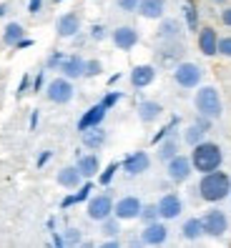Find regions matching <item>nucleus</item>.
I'll list each match as a JSON object with an SVG mask.
<instances>
[{"instance_id": "f257e3e1", "label": "nucleus", "mask_w": 231, "mask_h": 248, "mask_svg": "<svg viewBox=\"0 0 231 248\" xmlns=\"http://www.w3.org/2000/svg\"><path fill=\"white\" fill-rule=\"evenodd\" d=\"M198 196L206 203H219L231 196V176L224 170H211V173H201L198 181Z\"/></svg>"}, {"instance_id": "f03ea898", "label": "nucleus", "mask_w": 231, "mask_h": 248, "mask_svg": "<svg viewBox=\"0 0 231 248\" xmlns=\"http://www.w3.org/2000/svg\"><path fill=\"white\" fill-rule=\"evenodd\" d=\"M221 160H224V153H221L219 143L201 140V143L194 145V151H191V166L198 173H211L216 168H221Z\"/></svg>"}, {"instance_id": "7ed1b4c3", "label": "nucleus", "mask_w": 231, "mask_h": 248, "mask_svg": "<svg viewBox=\"0 0 231 248\" xmlns=\"http://www.w3.org/2000/svg\"><path fill=\"white\" fill-rule=\"evenodd\" d=\"M194 103H196L198 115H206V118H211V121L221 118V113H224L221 95H219V91H216L214 85H204V88H198Z\"/></svg>"}, {"instance_id": "20e7f679", "label": "nucleus", "mask_w": 231, "mask_h": 248, "mask_svg": "<svg viewBox=\"0 0 231 248\" xmlns=\"http://www.w3.org/2000/svg\"><path fill=\"white\" fill-rule=\"evenodd\" d=\"M46 95H48L50 103L66 106V103H70V100H73L76 91H73V83H70V78H66V76H63V78H55V80H50V83H48Z\"/></svg>"}, {"instance_id": "39448f33", "label": "nucleus", "mask_w": 231, "mask_h": 248, "mask_svg": "<svg viewBox=\"0 0 231 248\" xmlns=\"http://www.w3.org/2000/svg\"><path fill=\"white\" fill-rule=\"evenodd\" d=\"M201 226H204V233H206V236H211V238H221L224 233H226V228H229V218H226L224 211L211 208L204 218H201Z\"/></svg>"}, {"instance_id": "423d86ee", "label": "nucleus", "mask_w": 231, "mask_h": 248, "mask_svg": "<svg viewBox=\"0 0 231 248\" xmlns=\"http://www.w3.org/2000/svg\"><path fill=\"white\" fill-rule=\"evenodd\" d=\"M173 80L181 88H196L201 83V68L196 63H179L173 68Z\"/></svg>"}, {"instance_id": "0eeeda50", "label": "nucleus", "mask_w": 231, "mask_h": 248, "mask_svg": "<svg viewBox=\"0 0 231 248\" xmlns=\"http://www.w3.org/2000/svg\"><path fill=\"white\" fill-rule=\"evenodd\" d=\"M194 173V166H191V158H186V155H173L168 160V178L173 183H183V181H189V176Z\"/></svg>"}, {"instance_id": "6e6552de", "label": "nucleus", "mask_w": 231, "mask_h": 248, "mask_svg": "<svg viewBox=\"0 0 231 248\" xmlns=\"http://www.w3.org/2000/svg\"><path fill=\"white\" fill-rule=\"evenodd\" d=\"M141 208L143 206L136 196H126L118 203H113V216L118 218V221H133V218L141 216Z\"/></svg>"}, {"instance_id": "1a4fd4ad", "label": "nucleus", "mask_w": 231, "mask_h": 248, "mask_svg": "<svg viewBox=\"0 0 231 248\" xmlns=\"http://www.w3.org/2000/svg\"><path fill=\"white\" fill-rule=\"evenodd\" d=\"M156 208H158V218H164V221H173V218L181 216L183 201L176 193H166V196H161V201L156 203Z\"/></svg>"}, {"instance_id": "9d476101", "label": "nucleus", "mask_w": 231, "mask_h": 248, "mask_svg": "<svg viewBox=\"0 0 231 248\" xmlns=\"http://www.w3.org/2000/svg\"><path fill=\"white\" fill-rule=\"evenodd\" d=\"M85 213H88L91 221H106V218H111V213H113V201H111V196L103 193V196L91 198Z\"/></svg>"}, {"instance_id": "9b49d317", "label": "nucleus", "mask_w": 231, "mask_h": 248, "mask_svg": "<svg viewBox=\"0 0 231 248\" xmlns=\"http://www.w3.org/2000/svg\"><path fill=\"white\" fill-rule=\"evenodd\" d=\"M151 166V158L146 151H133V153H128L123 158V170L128 173V176H138V173H146Z\"/></svg>"}, {"instance_id": "f8f14e48", "label": "nucleus", "mask_w": 231, "mask_h": 248, "mask_svg": "<svg viewBox=\"0 0 231 248\" xmlns=\"http://www.w3.org/2000/svg\"><path fill=\"white\" fill-rule=\"evenodd\" d=\"M138 43V31L131 25H121L113 31V46L118 50H131L133 46Z\"/></svg>"}, {"instance_id": "ddd939ff", "label": "nucleus", "mask_w": 231, "mask_h": 248, "mask_svg": "<svg viewBox=\"0 0 231 248\" xmlns=\"http://www.w3.org/2000/svg\"><path fill=\"white\" fill-rule=\"evenodd\" d=\"M166 238H168V228L164 223H158V221L146 223V228H143V233H141V241L148 243V246H161Z\"/></svg>"}, {"instance_id": "4468645a", "label": "nucleus", "mask_w": 231, "mask_h": 248, "mask_svg": "<svg viewBox=\"0 0 231 248\" xmlns=\"http://www.w3.org/2000/svg\"><path fill=\"white\" fill-rule=\"evenodd\" d=\"M55 31L61 38H73L81 31V18L76 13H63V16L55 20Z\"/></svg>"}, {"instance_id": "2eb2a0df", "label": "nucleus", "mask_w": 231, "mask_h": 248, "mask_svg": "<svg viewBox=\"0 0 231 248\" xmlns=\"http://www.w3.org/2000/svg\"><path fill=\"white\" fill-rule=\"evenodd\" d=\"M106 113H108V108H106L103 103L91 106L88 110H85V113L81 115V121H78V130H88V128H93V125H100V123H103V118H106Z\"/></svg>"}, {"instance_id": "dca6fc26", "label": "nucleus", "mask_w": 231, "mask_h": 248, "mask_svg": "<svg viewBox=\"0 0 231 248\" xmlns=\"http://www.w3.org/2000/svg\"><path fill=\"white\" fill-rule=\"evenodd\" d=\"M198 50L204 53V55H216L219 53V35H216V31L214 28H201L198 31Z\"/></svg>"}, {"instance_id": "f3484780", "label": "nucleus", "mask_w": 231, "mask_h": 248, "mask_svg": "<svg viewBox=\"0 0 231 248\" xmlns=\"http://www.w3.org/2000/svg\"><path fill=\"white\" fill-rule=\"evenodd\" d=\"M156 80V68L153 65H136L131 70V85L133 88H148V85Z\"/></svg>"}, {"instance_id": "a211bd4d", "label": "nucleus", "mask_w": 231, "mask_h": 248, "mask_svg": "<svg viewBox=\"0 0 231 248\" xmlns=\"http://www.w3.org/2000/svg\"><path fill=\"white\" fill-rule=\"evenodd\" d=\"M141 18L146 20H158L164 18V10H166V0H138V8Z\"/></svg>"}, {"instance_id": "6ab92c4d", "label": "nucleus", "mask_w": 231, "mask_h": 248, "mask_svg": "<svg viewBox=\"0 0 231 248\" xmlns=\"http://www.w3.org/2000/svg\"><path fill=\"white\" fill-rule=\"evenodd\" d=\"M83 70H85V61L78 58V55H70V58H63V61H61V73L66 78H70V80L81 78Z\"/></svg>"}, {"instance_id": "aec40b11", "label": "nucleus", "mask_w": 231, "mask_h": 248, "mask_svg": "<svg viewBox=\"0 0 231 248\" xmlns=\"http://www.w3.org/2000/svg\"><path fill=\"white\" fill-rule=\"evenodd\" d=\"M81 140H83L85 148L96 151V148H100V145L106 143V130L100 128V125H93L88 130H81Z\"/></svg>"}, {"instance_id": "412c9836", "label": "nucleus", "mask_w": 231, "mask_h": 248, "mask_svg": "<svg viewBox=\"0 0 231 248\" xmlns=\"http://www.w3.org/2000/svg\"><path fill=\"white\" fill-rule=\"evenodd\" d=\"M161 113H164V106L156 103V100H141L138 103V118L143 123H153L156 118H161Z\"/></svg>"}, {"instance_id": "4be33fe9", "label": "nucleus", "mask_w": 231, "mask_h": 248, "mask_svg": "<svg viewBox=\"0 0 231 248\" xmlns=\"http://www.w3.org/2000/svg\"><path fill=\"white\" fill-rule=\"evenodd\" d=\"M81 170L76 166H66L58 170V186H63V188H78L81 186Z\"/></svg>"}, {"instance_id": "5701e85b", "label": "nucleus", "mask_w": 231, "mask_h": 248, "mask_svg": "<svg viewBox=\"0 0 231 248\" xmlns=\"http://www.w3.org/2000/svg\"><path fill=\"white\" fill-rule=\"evenodd\" d=\"M76 168L81 170V176L83 178H93L96 173H98V158L91 153V155H78V163Z\"/></svg>"}, {"instance_id": "b1692460", "label": "nucleus", "mask_w": 231, "mask_h": 248, "mask_svg": "<svg viewBox=\"0 0 231 248\" xmlns=\"http://www.w3.org/2000/svg\"><path fill=\"white\" fill-rule=\"evenodd\" d=\"M181 233H183V238L196 241V238L201 236V233H204V226H201V218H189V221L183 223Z\"/></svg>"}, {"instance_id": "393cba45", "label": "nucleus", "mask_w": 231, "mask_h": 248, "mask_svg": "<svg viewBox=\"0 0 231 248\" xmlns=\"http://www.w3.org/2000/svg\"><path fill=\"white\" fill-rule=\"evenodd\" d=\"M23 25L20 23H8L5 25V33H3V43H5V46H16V43L23 38Z\"/></svg>"}, {"instance_id": "a878e982", "label": "nucleus", "mask_w": 231, "mask_h": 248, "mask_svg": "<svg viewBox=\"0 0 231 248\" xmlns=\"http://www.w3.org/2000/svg\"><path fill=\"white\" fill-rule=\"evenodd\" d=\"M91 191H93V183H83V186H81V191H78L76 196H68V198H63L61 208H68V206H73V203H83V201H88Z\"/></svg>"}, {"instance_id": "bb28decb", "label": "nucleus", "mask_w": 231, "mask_h": 248, "mask_svg": "<svg viewBox=\"0 0 231 248\" xmlns=\"http://www.w3.org/2000/svg\"><path fill=\"white\" fill-rule=\"evenodd\" d=\"M179 20H164L161 28H158V38H164V40H173L179 35Z\"/></svg>"}, {"instance_id": "cd10ccee", "label": "nucleus", "mask_w": 231, "mask_h": 248, "mask_svg": "<svg viewBox=\"0 0 231 248\" xmlns=\"http://www.w3.org/2000/svg\"><path fill=\"white\" fill-rule=\"evenodd\" d=\"M183 18H186L189 31H196L198 28V13H196V5L191 3V0H186V5H183Z\"/></svg>"}, {"instance_id": "c85d7f7f", "label": "nucleus", "mask_w": 231, "mask_h": 248, "mask_svg": "<svg viewBox=\"0 0 231 248\" xmlns=\"http://www.w3.org/2000/svg\"><path fill=\"white\" fill-rule=\"evenodd\" d=\"M204 133H206V130L196 123V125H191L189 130H186V136H183V138H186V143H189V145H196V143L204 140Z\"/></svg>"}, {"instance_id": "c756f323", "label": "nucleus", "mask_w": 231, "mask_h": 248, "mask_svg": "<svg viewBox=\"0 0 231 248\" xmlns=\"http://www.w3.org/2000/svg\"><path fill=\"white\" fill-rule=\"evenodd\" d=\"M176 151H179L176 140H173V138H168L166 143H161V151H158V158H161V160H171L173 155H176Z\"/></svg>"}, {"instance_id": "7c9ffc66", "label": "nucleus", "mask_w": 231, "mask_h": 248, "mask_svg": "<svg viewBox=\"0 0 231 248\" xmlns=\"http://www.w3.org/2000/svg\"><path fill=\"white\" fill-rule=\"evenodd\" d=\"M100 70H103V65H100L98 61H85V70H83V76L93 78V76H98Z\"/></svg>"}, {"instance_id": "2f4dec72", "label": "nucleus", "mask_w": 231, "mask_h": 248, "mask_svg": "<svg viewBox=\"0 0 231 248\" xmlns=\"http://www.w3.org/2000/svg\"><path fill=\"white\" fill-rule=\"evenodd\" d=\"M116 170H118V163H111L103 173H100V186H108L113 181V176H116Z\"/></svg>"}, {"instance_id": "473e14b6", "label": "nucleus", "mask_w": 231, "mask_h": 248, "mask_svg": "<svg viewBox=\"0 0 231 248\" xmlns=\"http://www.w3.org/2000/svg\"><path fill=\"white\" fill-rule=\"evenodd\" d=\"M141 218H143L146 223L156 221V218H158V208H156V206H143V208H141Z\"/></svg>"}, {"instance_id": "72a5a7b5", "label": "nucleus", "mask_w": 231, "mask_h": 248, "mask_svg": "<svg viewBox=\"0 0 231 248\" xmlns=\"http://www.w3.org/2000/svg\"><path fill=\"white\" fill-rule=\"evenodd\" d=\"M116 3H118V8L123 13H133L138 8V0H116Z\"/></svg>"}, {"instance_id": "f704fd0d", "label": "nucleus", "mask_w": 231, "mask_h": 248, "mask_svg": "<svg viewBox=\"0 0 231 248\" xmlns=\"http://www.w3.org/2000/svg\"><path fill=\"white\" fill-rule=\"evenodd\" d=\"M219 53L231 58V38H219Z\"/></svg>"}, {"instance_id": "c9c22d12", "label": "nucleus", "mask_w": 231, "mask_h": 248, "mask_svg": "<svg viewBox=\"0 0 231 248\" xmlns=\"http://www.w3.org/2000/svg\"><path fill=\"white\" fill-rule=\"evenodd\" d=\"M118 100H121V93H108V95H106L103 100H100V103H103V106H106V108L111 110V108H113L116 103H118Z\"/></svg>"}, {"instance_id": "e433bc0d", "label": "nucleus", "mask_w": 231, "mask_h": 248, "mask_svg": "<svg viewBox=\"0 0 231 248\" xmlns=\"http://www.w3.org/2000/svg\"><path fill=\"white\" fill-rule=\"evenodd\" d=\"M103 223H106V226H103V231L108 233V236H116V233H118V223H116V221H108V218H106Z\"/></svg>"}, {"instance_id": "4c0bfd02", "label": "nucleus", "mask_w": 231, "mask_h": 248, "mask_svg": "<svg viewBox=\"0 0 231 248\" xmlns=\"http://www.w3.org/2000/svg\"><path fill=\"white\" fill-rule=\"evenodd\" d=\"M81 241V233L76 231V228H68V233H66V243H78Z\"/></svg>"}, {"instance_id": "58836bf2", "label": "nucleus", "mask_w": 231, "mask_h": 248, "mask_svg": "<svg viewBox=\"0 0 231 248\" xmlns=\"http://www.w3.org/2000/svg\"><path fill=\"white\" fill-rule=\"evenodd\" d=\"M91 35H93V40H103V38H106V28H103V25H93Z\"/></svg>"}, {"instance_id": "ea45409f", "label": "nucleus", "mask_w": 231, "mask_h": 248, "mask_svg": "<svg viewBox=\"0 0 231 248\" xmlns=\"http://www.w3.org/2000/svg\"><path fill=\"white\" fill-rule=\"evenodd\" d=\"M40 8H43V0H31V3H28V13H40Z\"/></svg>"}, {"instance_id": "a19ab883", "label": "nucleus", "mask_w": 231, "mask_h": 248, "mask_svg": "<svg viewBox=\"0 0 231 248\" xmlns=\"http://www.w3.org/2000/svg\"><path fill=\"white\" fill-rule=\"evenodd\" d=\"M66 55H61V53H55V55H50V61H48V68H55V65H61V61H63Z\"/></svg>"}, {"instance_id": "79ce46f5", "label": "nucleus", "mask_w": 231, "mask_h": 248, "mask_svg": "<svg viewBox=\"0 0 231 248\" xmlns=\"http://www.w3.org/2000/svg\"><path fill=\"white\" fill-rule=\"evenodd\" d=\"M221 23H224V25H229V28H231V5H229V8H226V10H221Z\"/></svg>"}, {"instance_id": "37998d69", "label": "nucleus", "mask_w": 231, "mask_h": 248, "mask_svg": "<svg viewBox=\"0 0 231 248\" xmlns=\"http://www.w3.org/2000/svg\"><path fill=\"white\" fill-rule=\"evenodd\" d=\"M28 85H31V78L25 76V78L20 80V88H18V98H20V95H25V91H28Z\"/></svg>"}, {"instance_id": "c03bdc74", "label": "nucleus", "mask_w": 231, "mask_h": 248, "mask_svg": "<svg viewBox=\"0 0 231 248\" xmlns=\"http://www.w3.org/2000/svg\"><path fill=\"white\" fill-rule=\"evenodd\" d=\"M50 155H53V153H50V151H46V153H43V155L38 158V166H46L48 160H50Z\"/></svg>"}, {"instance_id": "a18cd8bd", "label": "nucleus", "mask_w": 231, "mask_h": 248, "mask_svg": "<svg viewBox=\"0 0 231 248\" xmlns=\"http://www.w3.org/2000/svg\"><path fill=\"white\" fill-rule=\"evenodd\" d=\"M31 46H33V40H25V38H20L16 43V48H31Z\"/></svg>"}, {"instance_id": "49530a36", "label": "nucleus", "mask_w": 231, "mask_h": 248, "mask_svg": "<svg viewBox=\"0 0 231 248\" xmlns=\"http://www.w3.org/2000/svg\"><path fill=\"white\" fill-rule=\"evenodd\" d=\"M35 91H40L43 88V73H38V78H35V85H33Z\"/></svg>"}, {"instance_id": "de8ad7c7", "label": "nucleus", "mask_w": 231, "mask_h": 248, "mask_svg": "<svg viewBox=\"0 0 231 248\" xmlns=\"http://www.w3.org/2000/svg\"><path fill=\"white\" fill-rule=\"evenodd\" d=\"M53 243H55V246H63V243H66V238H61V236H53Z\"/></svg>"}, {"instance_id": "09e8293b", "label": "nucleus", "mask_w": 231, "mask_h": 248, "mask_svg": "<svg viewBox=\"0 0 231 248\" xmlns=\"http://www.w3.org/2000/svg\"><path fill=\"white\" fill-rule=\"evenodd\" d=\"M5 13H8V5H5V3H0V18H3Z\"/></svg>"}, {"instance_id": "8fccbe9b", "label": "nucleus", "mask_w": 231, "mask_h": 248, "mask_svg": "<svg viewBox=\"0 0 231 248\" xmlns=\"http://www.w3.org/2000/svg\"><path fill=\"white\" fill-rule=\"evenodd\" d=\"M103 246H106V248H116V246H118V241H106Z\"/></svg>"}, {"instance_id": "3c124183", "label": "nucleus", "mask_w": 231, "mask_h": 248, "mask_svg": "<svg viewBox=\"0 0 231 248\" xmlns=\"http://www.w3.org/2000/svg\"><path fill=\"white\" fill-rule=\"evenodd\" d=\"M211 3H216V5H224V3H226V0H211Z\"/></svg>"}, {"instance_id": "603ef678", "label": "nucleus", "mask_w": 231, "mask_h": 248, "mask_svg": "<svg viewBox=\"0 0 231 248\" xmlns=\"http://www.w3.org/2000/svg\"><path fill=\"white\" fill-rule=\"evenodd\" d=\"M55 3H61V0H55Z\"/></svg>"}]
</instances>
